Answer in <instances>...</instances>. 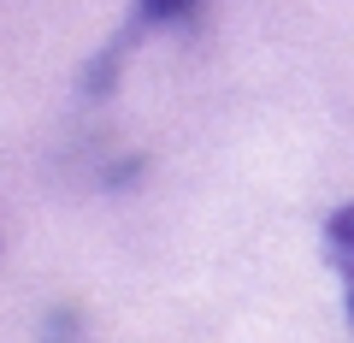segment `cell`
Instances as JSON below:
<instances>
[{"label":"cell","mask_w":354,"mask_h":343,"mask_svg":"<svg viewBox=\"0 0 354 343\" xmlns=\"http://www.w3.org/2000/svg\"><path fill=\"white\" fill-rule=\"evenodd\" d=\"M201 0H136V18L130 24L136 30H148V24H177V18H189Z\"/></svg>","instance_id":"2"},{"label":"cell","mask_w":354,"mask_h":343,"mask_svg":"<svg viewBox=\"0 0 354 343\" xmlns=\"http://www.w3.org/2000/svg\"><path fill=\"white\" fill-rule=\"evenodd\" d=\"M348 331H354V284H348Z\"/></svg>","instance_id":"3"},{"label":"cell","mask_w":354,"mask_h":343,"mask_svg":"<svg viewBox=\"0 0 354 343\" xmlns=\"http://www.w3.org/2000/svg\"><path fill=\"white\" fill-rule=\"evenodd\" d=\"M325 243H330V261H337V272L354 284V202L337 207V213L325 219Z\"/></svg>","instance_id":"1"}]
</instances>
